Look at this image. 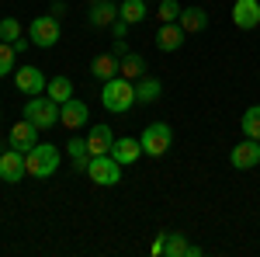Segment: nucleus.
<instances>
[{"label":"nucleus","instance_id":"obj_10","mask_svg":"<svg viewBox=\"0 0 260 257\" xmlns=\"http://www.w3.org/2000/svg\"><path fill=\"white\" fill-rule=\"evenodd\" d=\"M233 24L240 32H253L260 24V0H236L233 4Z\"/></svg>","mask_w":260,"mask_h":257},{"label":"nucleus","instance_id":"obj_12","mask_svg":"<svg viewBox=\"0 0 260 257\" xmlns=\"http://www.w3.org/2000/svg\"><path fill=\"white\" fill-rule=\"evenodd\" d=\"M87 119H90V111H87V104H83V101L70 98L66 104H59V122L66 125V129H83Z\"/></svg>","mask_w":260,"mask_h":257},{"label":"nucleus","instance_id":"obj_21","mask_svg":"<svg viewBox=\"0 0 260 257\" xmlns=\"http://www.w3.org/2000/svg\"><path fill=\"white\" fill-rule=\"evenodd\" d=\"M118 73H121L125 80L146 77V60H142L139 52H125V56H121V63H118Z\"/></svg>","mask_w":260,"mask_h":257},{"label":"nucleus","instance_id":"obj_24","mask_svg":"<svg viewBox=\"0 0 260 257\" xmlns=\"http://www.w3.org/2000/svg\"><path fill=\"white\" fill-rule=\"evenodd\" d=\"M240 129L246 139H260V104H253V108H246L240 119Z\"/></svg>","mask_w":260,"mask_h":257},{"label":"nucleus","instance_id":"obj_28","mask_svg":"<svg viewBox=\"0 0 260 257\" xmlns=\"http://www.w3.org/2000/svg\"><path fill=\"white\" fill-rule=\"evenodd\" d=\"M111 35H115V39H128V24H125V21H115V24H111Z\"/></svg>","mask_w":260,"mask_h":257},{"label":"nucleus","instance_id":"obj_8","mask_svg":"<svg viewBox=\"0 0 260 257\" xmlns=\"http://www.w3.org/2000/svg\"><path fill=\"white\" fill-rule=\"evenodd\" d=\"M14 87H18L21 94H45V87H49V80L42 73L39 66H18V73H14Z\"/></svg>","mask_w":260,"mask_h":257},{"label":"nucleus","instance_id":"obj_4","mask_svg":"<svg viewBox=\"0 0 260 257\" xmlns=\"http://www.w3.org/2000/svg\"><path fill=\"white\" fill-rule=\"evenodd\" d=\"M139 142H142V153L146 157H163L170 150V142H174V129L167 122H149L146 132L139 136Z\"/></svg>","mask_w":260,"mask_h":257},{"label":"nucleus","instance_id":"obj_7","mask_svg":"<svg viewBox=\"0 0 260 257\" xmlns=\"http://www.w3.org/2000/svg\"><path fill=\"white\" fill-rule=\"evenodd\" d=\"M21 178H28V170H24V153L21 150H0V181H7V184H18Z\"/></svg>","mask_w":260,"mask_h":257},{"label":"nucleus","instance_id":"obj_2","mask_svg":"<svg viewBox=\"0 0 260 257\" xmlns=\"http://www.w3.org/2000/svg\"><path fill=\"white\" fill-rule=\"evenodd\" d=\"M59 150L52 146V142H39V146H31L28 153H24V170H28V178H52L56 170H59Z\"/></svg>","mask_w":260,"mask_h":257},{"label":"nucleus","instance_id":"obj_13","mask_svg":"<svg viewBox=\"0 0 260 257\" xmlns=\"http://www.w3.org/2000/svg\"><path fill=\"white\" fill-rule=\"evenodd\" d=\"M111 142H115V132H111V125H94L90 132H87V150H90V157H104V153H111Z\"/></svg>","mask_w":260,"mask_h":257},{"label":"nucleus","instance_id":"obj_29","mask_svg":"<svg viewBox=\"0 0 260 257\" xmlns=\"http://www.w3.org/2000/svg\"><path fill=\"white\" fill-rule=\"evenodd\" d=\"M153 254H156V257H163V237H156V240H153Z\"/></svg>","mask_w":260,"mask_h":257},{"label":"nucleus","instance_id":"obj_20","mask_svg":"<svg viewBox=\"0 0 260 257\" xmlns=\"http://www.w3.org/2000/svg\"><path fill=\"white\" fill-rule=\"evenodd\" d=\"M146 14H149V0H121L118 4V18L125 24H139L146 21Z\"/></svg>","mask_w":260,"mask_h":257},{"label":"nucleus","instance_id":"obj_6","mask_svg":"<svg viewBox=\"0 0 260 257\" xmlns=\"http://www.w3.org/2000/svg\"><path fill=\"white\" fill-rule=\"evenodd\" d=\"M87 178L94 181V184H101V188H115L121 181V163L111 153H104V157H90V163H87Z\"/></svg>","mask_w":260,"mask_h":257},{"label":"nucleus","instance_id":"obj_16","mask_svg":"<svg viewBox=\"0 0 260 257\" xmlns=\"http://www.w3.org/2000/svg\"><path fill=\"white\" fill-rule=\"evenodd\" d=\"M90 28H111L115 21H118V4H111V0H98V4H90Z\"/></svg>","mask_w":260,"mask_h":257},{"label":"nucleus","instance_id":"obj_1","mask_svg":"<svg viewBox=\"0 0 260 257\" xmlns=\"http://www.w3.org/2000/svg\"><path fill=\"white\" fill-rule=\"evenodd\" d=\"M101 104L111 111V115H125L132 104H136V80H125L118 77L104 80V87H101Z\"/></svg>","mask_w":260,"mask_h":257},{"label":"nucleus","instance_id":"obj_26","mask_svg":"<svg viewBox=\"0 0 260 257\" xmlns=\"http://www.w3.org/2000/svg\"><path fill=\"white\" fill-rule=\"evenodd\" d=\"M18 39H21V21L18 18H4L0 21V42H11V45H14Z\"/></svg>","mask_w":260,"mask_h":257},{"label":"nucleus","instance_id":"obj_15","mask_svg":"<svg viewBox=\"0 0 260 257\" xmlns=\"http://www.w3.org/2000/svg\"><path fill=\"white\" fill-rule=\"evenodd\" d=\"M184 39H187V32L180 28L177 21H174V24H160V32H156V49H160V52H177L180 45H184Z\"/></svg>","mask_w":260,"mask_h":257},{"label":"nucleus","instance_id":"obj_14","mask_svg":"<svg viewBox=\"0 0 260 257\" xmlns=\"http://www.w3.org/2000/svg\"><path fill=\"white\" fill-rule=\"evenodd\" d=\"M111 157L118 160L121 167H128V163H136V160L142 157V142L139 139H132V136H121L111 142Z\"/></svg>","mask_w":260,"mask_h":257},{"label":"nucleus","instance_id":"obj_11","mask_svg":"<svg viewBox=\"0 0 260 257\" xmlns=\"http://www.w3.org/2000/svg\"><path fill=\"white\" fill-rule=\"evenodd\" d=\"M7 146L11 150H21V153H28L31 146H39V125H31V122H14L11 125V139H7Z\"/></svg>","mask_w":260,"mask_h":257},{"label":"nucleus","instance_id":"obj_18","mask_svg":"<svg viewBox=\"0 0 260 257\" xmlns=\"http://www.w3.org/2000/svg\"><path fill=\"white\" fill-rule=\"evenodd\" d=\"M118 56L115 52H101V56H94V63H90V77L94 80H111V77H118Z\"/></svg>","mask_w":260,"mask_h":257},{"label":"nucleus","instance_id":"obj_25","mask_svg":"<svg viewBox=\"0 0 260 257\" xmlns=\"http://www.w3.org/2000/svg\"><path fill=\"white\" fill-rule=\"evenodd\" d=\"M18 60V49L11 42H0V77H11V66Z\"/></svg>","mask_w":260,"mask_h":257},{"label":"nucleus","instance_id":"obj_30","mask_svg":"<svg viewBox=\"0 0 260 257\" xmlns=\"http://www.w3.org/2000/svg\"><path fill=\"white\" fill-rule=\"evenodd\" d=\"M87 4H98V0H87Z\"/></svg>","mask_w":260,"mask_h":257},{"label":"nucleus","instance_id":"obj_23","mask_svg":"<svg viewBox=\"0 0 260 257\" xmlns=\"http://www.w3.org/2000/svg\"><path fill=\"white\" fill-rule=\"evenodd\" d=\"M163 237V257H187V240L184 233H160Z\"/></svg>","mask_w":260,"mask_h":257},{"label":"nucleus","instance_id":"obj_27","mask_svg":"<svg viewBox=\"0 0 260 257\" xmlns=\"http://www.w3.org/2000/svg\"><path fill=\"white\" fill-rule=\"evenodd\" d=\"M156 18H160V24H174V21L180 18V4L177 0H163L160 11H156Z\"/></svg>","mask_w":260,"mask_h":257},{"label":"nucleus","instance_id":"obj_3","mask_svg":"<svg viewBox=\"0 0 260 257\" xmlns=\"http://www.w3.org/2000/svg\"><path fill=\"white\" fill-rule=\"evenodd\" d=\"M24 119L31 125H39V129H52V125H59V104L49 94H35L24 104Z\"/></svg>","mask_w":260,"mask_h":257},{"label":"nucleus","instance_id":"obj_22","mask_svg":"<svg viewBox=\"0 0 260 257\" xmlns=\"http://www.w3.org/2000/svg\"><path fill=\"white\" fill-rule=\"evenodd\" d=\"M45 94L56 101V104H66V101L73 98V80H70V77H52V80H49V87H45Z\"/></svg>","mask_w":260,"mask_h":257},{"label":"nucleus","instance_id":"obj_5","mask_svg":"<svg viewBox=\"0 0 260 257\" xmlns=\"http://www.w3.org/2000/svg\"><path fill=\"white\" fill-rule=\"evenodd\" d=\"M28 39L31 45H39V49H52L56 42L62 39V28H59V18L56 14H42L28 24Z\"/></svg>","mask_w":260,"mask_h":257},{"label":"nucleus","instance_id":"obj_17","mask_svg":"<svg viewBox=\"0 0 260 257\" xmlns=\"http://www.w3.org/2000/svg\"><path fill=\"white\" fill-rule=\"evenodd\" d=\"M177 24L187 32V35H198V32L208 28V14H205V7H180Z\"/></svg>","mask_w":260,"mask_h":257},{"label":"nucleus","instance_id":"obj_19","mask_svg":"<svg viewBox=\"0 0 260 257\" xmlns=\"http://www.w3.org/2000/svg\"><path fill=\"white\" fill-rule=\"evenodd\" d=\"M160 94H163V83L156 77L136 80V104H153V101H160Z\"/></svg>","mask_w":260,"mask_h":257},{"label":"nucleus","instance_id":"obj_9","mask_svg":"<svg viewBox=\"0 0 260 257\" xmlns=\"http://www.w3.org/2000/svg\"><path fill=\"white\" fill-rule=\"evenodd\" d=\"M229 163L236 167V170H250V167H257L260 163V139H243L233 146V153H229Z\"/></svg>","mask_w":260,"mask_h":257}]
</instances>
